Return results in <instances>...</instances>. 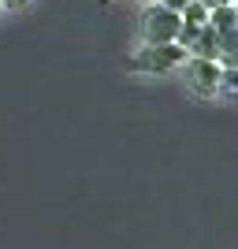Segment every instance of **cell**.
<instances>
[{
    "label": "cell",
    "mask_w": 238,
    "mask_h": 249,
    "mask_svg": "<svg viewBox=\"0 0 238 249\" xmlns=\"http://www.w3.org/2000/svg\"><path fill=\"white\" fill-rule=\"evenodd\" d=\"M149 4H160V0H149Z\"/></svg>",
    "instance_id": "30bf717a"
},
{
    "label": "cell",
    "mask_w": 238,
    "mask_h": 249,
    "mask_svg": "<svg viewBox=\"0 0 238 249\" xmlns=\"http://www.w3.org/2000/svg\"><path fill=\"white\" fill-rule=\"evenodd\" d=\"M186 56H194V60H212V63H220V37H216V30H212V26H201Z\"/></svg>",
    "instance_id": "277c9868"
},
{
    "label": "cell",
    "mask_w": 238,
    "mask_h": 249,
    "mask_svg": "<svg viewBox=\"0 0 238 249\" xmlns=\"http://www.w3.org/2000/svg\"><path fill=\"white\" fill-rule=\"evenodd\" d=\"M190 4H194V0H160V8H164V11H171V15H183V11H186Z\"/></svg>",
    "instance_id": "52a82bcc"
},
{
    "label": "cell",
    "mask_w": 238,
    "mask_h": 249,
    "mask_svg": "<svg viewBox=\"0 0 238 249\" xmlns=\"http://www.w3.org/2000/svg\"><path fill=\"white\" fill-rule=\"evenodd\" d=\"M235 86H238L235 67H223V74H220V89H223V93H235Z\"/></svg>",
    "instance_id": "8992f818"
},
{
    "label": "cell",
    "mask_w": 238,
    "mask_h": 249,
    "mask_svg": "<svg viewBox=\"0 0 238 249\" xmlns=\"http://www.w3.org/2000/svg\"><path fill=\"white\" fill-rule=\"evenodd\" d=\"M208 26L216 30V37H227V34H235V30H238V8L231 4V8L208 11Z\"/></svg>",
    "instance_id": "5b68a950"
},
{
    "label": "cell",
    "mask_w": 238,
    "mask_h": 249,
    "mask_svg": "<svg viewBox=\"0 0 238 249\" xmlns=\"http://www.w3.org/2000/svg\"><path fill=\"white\" fill-rule=\"evenodd\" d=\"M197 4H201L205 11H216V8H231L235 0H197Z\"/></svg>",
    "instance_id": "ba28073f"
},
{
    "label": "cell",
    "mask_w": 238,
    "mask_h": 249,
    "mask_svg": "<svg viewBox=\"0 0 238 249\" xmlns=\"http://www.w3.org/2000/svg\"><path fill=\"white\" fill-rule=\"evenodd\" d=\"M186 63V52L179 45H145L134 60L127 63L130 71H153V74H164V71H175Z\"/></svg>",
    "instance_id": "6da1fadb"
},
{
    "label": "cell",
    "mask_w": 238,
    "mask_h": 249,
    "mask_svg": "<svg viewBox=\"0 0 238 249\" xmlns=\"http://www.w3.org/2000/svg\"><path fill=\"white\" fill-rule=\"evenodd\" d=\"M179 37V15L164 11L160 4H149L142 15V41L145 45H175Z\"/></svg>",
    "instance_id": "7a4b0ae2"
},
{
    "label": "cell",
    "mask_w": 238,
    "mask_h": 249,
    "mask_svg": "<svg viewBox=\"0 0 238 249\" xmlns=\"http://www.w3.org/2000/svg\"><path fill=\"white\" fill-rule=\"evenodd\" d=\"M4 8H19V4H30V0H0Z\"/></svg>",
    "instance_id": "9c48e42d"
},
{
    "label": "cell",
    "mask_w": 238,
    "mask_h": 249,
    "mask_svg": "<svg viewBox=\"0 0 238 249\" xmlns=\"http://www.w3.org/2000/svg\"><path fill=\"white\" fill-rule=\"evenodd\" d=\"M0 11H4V4H0Z\"/></svg>",
    "instance_id": "8fae6325"
},
{
    "label": "cell",
    "mask_w": 238,
    "mask_h": 249,
    "mask_svg": "<svg viewBox=\"0 0 238 249\" xmlns=\"http://www.w3.org/2000/svg\"><path fill=\"white\" fill-rule=\"evenodd\" d=\"M183 67H186V78H190V89H194V93L208 97V93H216V89H220V74H223V67H220V63L186 56V63H183Z\"/></svg>",
    "instance_id": "3957f363"
}]
</instances>
